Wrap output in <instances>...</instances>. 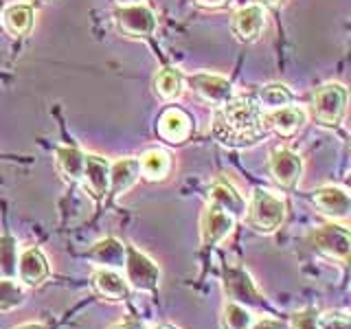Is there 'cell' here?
<instances>
[{"label": "cell", "mask_w": 351, "mask_h": 329, "mask_svg": "<svg viewBox=\"0 0 351 329\" xmlns=\"http://www.w3.org/2000/svg\"><path fill=\"white\" fill-rule=\"evenodd\" d=\"M213 136L228 147L255 145L266 136L261 108L246 97L228 99L213 114Z\"/></svg>", "instance_id": "obj_1"}, {"label": "cell", "mask_w": 351, "mask_h": 329, "mask_svg": "<svg viewBox=\"0 0 351 329\" xmlns=\"http://www.w3.org/2000/svg\"><path fill=\"white\" fill-rule=\"evenodd\" d=\"M248 224L250 228H255L257 233L270 235L274 233L285 219V202L283 197L274 195L272 191L266 189H255L252 191L250 206L246 208Z\"/></svg>", "instance_id": "obj_2"}, {"label": "cell", "mask_w": 351, "mask_h": 329, "mask_svg": "<svg viewBox=\"0 0 351 329\" xmlns=\"http://www.w3.org/2000/svg\"><path fill=\"white\" fill-rule=\"evenodd\" d=\"M307 244L312 246V250L321 252V255H325L329 259H338L343 263L349 261L351 235L345 226H338V224L318 226L307 235Z\"/></svg>", "instance_id": "obj_3"}, {"label": "cell", "mask_w": 351, "mask_h": 329, "mask_svg": "<svg viewBox=\"0 0 351 329\" xmlns=\"http://www.w3.org/2000/svg\"><path fill=\"white\" fill-rule=\"evenodd\" d=\"M222 285H224V294L228 301H235L244 307H266V299L263 294L259 292V288L252 281V277L241 268H233V266H226L222 272Z\"/></svg>", "instance_id": "obj_4"}, {"label": "cell", "mask_w": 351, "mask_h": 329, "mask_svg": "<svg viewBox=\"0 0 351 329\" xmlns=\"http://www.w3.org/2000/svg\"><path fill=\"white\" fill-rule=\"evenodd\" d=\"M125 281L138 292H156L160 281V270L147 255L134 246H125Z\"/></svg>", "instance_id": "obj_5"}, {"label": "cell", "mask_w": 351, "mask_h": 329, "mask_svg": "<svg viewBox=\"0 0 351 329\" xmlns=\"http://www.w3.org/2000/svg\"><path fill=\"white\" fill-rule=\"evenodd\" d=\"M347 110V90L340 84H327L314 95V114L325 125H338Z\"/></svg>", "instance_id": "obj_6"}, {"label": "cell", "mask_w": 351, "mask_h": 329, "mask_svg": "<svg viewBox=\"0 0 351 329\" xmlns=\"http://www.w3.org/2000/svg\"><path fill=\"white\" fill-rule=\"evenodd\" d=\"M117 27L130 38H149L156 29V16L145 5H128L114 11Z\"/></svg>", "instance_id": "obj_7"}, {"label": "cell", "mask_w": 351, "mask_h": 329, "mask_svg": "<svg viewBox=\"0 0 351 329\" xmlns=\"http://www.w3.org/2000/svg\"><path fill=\"white\" fill-rule=\"evenodd\" d=\"M235 228V217H230L215 204H208L200 219V241L204 248H213L226 239Z\"/></svg>", "instance_id": "obj_8"}, {"label": "cell", "mask_w": 351, "mask_h": 329, "mask_svg": "<svg viewBox=\"0 0 351 329\" xmlns=\"http://www.w3.org/2000/svg\"><path fill=\"white\" fill-rule=\"evenodd\" d=\"M268 169L272 173V178L277 180L281 186H296V182L301 180L303 173V158L296 151L288 149V147H277L270 154L268 160Z\"/></svg>", "instance_id": "obj_9"}, {"label": "cell", "mask_w": 351, "mask_h": 329, "mask_svg": "<svg viewBox=\"0 0 351 329\" xmlns=\"http://www.w3.org/2000/svg\"><path fill=\"white\" fill-rule=\"evenodd\" d=\"M49 261L38 246L25 248L18 259V277L29 288H40L49 279Z\"/></svg>", "instance_id": "obj_10"}, {"label": "cell", "mask_w": 351, "mask_h": 329, "mask_svg": "<svg viewBox=\"0 0 351 329\" xmlns=\"http://www.w3.org/2000/svg\"><path fill=\"white\" fill-rule=\"evenodd\" d=\"M312 202L321 208V213L332 219H345L351 211V197L343 186L327 184L312 193Z\"/></svg>", "instance_id": "obj_11"}, {"label": "cell", "mask_w": 351, "mask_h": 329, "mask_svg": "<svg viewBox=\"0 0 351 329\" xmlns=\"http://www.w3.org/2000/svg\"><path fill=\"white\" fill-rule=\"evenodd\" d=\"M189 86L193 88V93L200 95L204 101L222 106L226 103L230 95H233V88H230V82L224 80L219 75H211V73H197L189 77Z\"/></svg>", "instance_id": "obj_12"}, {"label": "cell", "mask_w": 351, "mask_h": 329, "mask_svg": "<svg viewBox=\"0 0 351 329\" xmlns=\"http://www.w3.org/2000/svg\"><path fill=\"white\" fill-rule=\"evenodd\" d=\"M82 180L95 197H104L110 189V162L97 154H88L84 160Z\"/></svg>", "instance_id": "obj_13"}, {"label": "cell", "mask_w": 351, "mask_h": 329, "mask_svg": "<svg viewBox=\"0 0 351 329\" xmlns=\"http://www.w3.org/2000/svg\"><path fill=\"white\" fill-rule=\"evenodd\" d=\"M305 110L296 106H283L274 108L272 112L263 114V123L272 127L281 136H292L294 132H299L305 123Z\"/></svg>", "instance_id": "obj_14"}, {"label": "cell", "mask_w": 351, "mask_h": 329, "mask_svg": "<svg viewBox=\"0 0 351 329\" xmlns=\"http://www.w3.org/2000/svg\"><path fill=\"white\" fill-rule=\"evenodd\" d=\"M263 25H266V11L261 5H246L233 16V31L244 42L257 40Z\"/></svg>", "instance_id": "obj_15"}, {"label": "cell", "mask_w": 351, "mask_h": 329, "mask_svg": "<svg viewBox=\"0 0 351 329\" xmlns=\"http://www.w3.org/2000/svg\"><path fill=\"white\" fill-rule=\"evenodd\" d=\"M95 290L108 301H125L130 296V285L114 268H97L93 272Z\"/></svg>", "instance_id": "obj_16"}, {"label": "cell", "mask_w": 351, "mask_h": 329, "mask_svg": "<svg viewBox=\"0 0 351 329\" xmlns=\"http://www.w3.org/2000/svg\"><path fill=\"white\" fill-rule=\"evenodd\" d=\"M211 204L219 206L222 211H226L230 217H244L246 215V202L244 197L237 193V189L228 180H215L211 184Z\"/></svg>", "instance_id": "obj_17"}, {"label": "cell", "mask_w": 351, "mask_h": 329, "mask_svg": "<svg viewBox=\"0 0 351 329\" xmlns=\"http://www.w3.org/2000/svg\"><path fill=\"white\" fill-rule=\"evenodd\" d=\"M86 257L99 263L101 268L119 270V268H123V263H125V246L114 237H106V239H99L97 244L86 252Z\"/></svg>", "instance_id": "obj_18"}, {"label": "cell", "mask_w": 351, "mask_h": 329, "mask_svg": "<svg viewBox=\"0 0 351 329\" xmlns=\"http://www.w3.org/2000/svg\"><path fill=\"white\" fill-rule=\"evenodd\" d=\"M158 132L165 141L169 143H182L189 138L191 134V119L186 117L182 110L178 108H169L165 110L162 117L158 119Z\"/></svg>", "instance_id": "obj_19"}, {"label": "cell", "mask_w": 351, "mask_h": 329, "mask_svg": "<svg viewBox=\"0 0 351 329\" xmlns=\"http://www.w3.org/2000/svg\"><path fill=\"white\" fill-rule=\"evenodd\" d=\"M141 178V167L136 158H121L110 164V189L114 195L125 193Z\"/></svg>", "instance_id": "obj_20"}, {"label": "cell", "mask_w": 351, "mask_h": 329, "mask_svg": "<svg viewBox=\"0 0 351 329\" xmlns=\"http://www.w3.org/2000/svg\"><path fill=\"white\" fill-rule=\"evenodd\" d=\"M138 167L141 173L145 175L147 180H162L167 178V173L171 169V160H169V154L165 149H149L141 156L138 160Z\"/></svg>", "instance_id": "obj_21"}, {"label": "cell", "mask_w": 351, "mask_h": 329, "mask_svg": "<svg viewBox=\"0 0 351 329\" xmlns=\"http://www.w3.org/2000/svg\"><path fill=\"white\" fill-rule=\"evenodd\" d=\"M84 160L86 154H82L77 147H58V151H55V162H58V169L64 173L66 180H82Z\"/></svg>", "instance_id": "obj_22"}, {"label": "cell", "mask_w": 351, "mask_h": 329, "mask_svg": "<svg viewBox=\"0 0 351 329\" xmlns=\"http://www.w3.org/2000/svg\"><path fill=\"white\" fill-rule=\"evenodd\" d=\"M3 22L11 36H25L31 31L33 25V11L27 5H11L5 9Z\"/></svg>", "instance_id": "obj_23"}, {"label": "cell", "mask_w": 351, "mask_h": 329, "mask_svg": "<svg viewBox=\"0 0 351 329\" xmlns=\"http://www.w3.org/2000/svg\"><path fill=\"white\" fill-rule=\"evenodd\" d=\"M219 321H222V329H248L252 321H255V316L250 314L248 307L239 305L235 301H226Z\"/></svg>", "instance_id": "obj_24"}, {"label": "cell", "mask_w": 351, "mask_h": 329, "mask_svg": "<svg viewBox=\"0 0 351 329\" xmlns=\"http://www.w3.org/2000/svg\"><path fill=\"white\" fill-rule=\"evenodd\" d=\"M18 277V246L11 235H0V279Z\"/></svg>", "instance_id": "obj_25"}, {"label": "cell", "mask_w": 351, "mask_h": 329, "mask_svg": "<svg viewBox=\"0 0 351 329\" xmlns=\"http://www.w3.org/2000/svg\"><path fill=\"white\" fill-rule=\"evenodd\" d=\"M25 303V290L14 279H0V312H11Z\"/></svg>", "instance_id": "obj_26"}, {"label": "cell", "mask_w": 351, "mask_h": 329, "mask_svg": "<svg viewBox=\"0 0 351 329\" xmlns=\"http://www.w3.org/2000/svg\"><path fill=\"white\" fill-rule=\"evenodd\" d=\"M156 93L162 99H176L182 93V75L176 69H165L156 77Z\"/></svg>", "instance_id": "obj_27"}, {"label": "cell", "mask_w": 351, "mask_h": 329, "mask_svg": "<svg viewBox=\"0 0 351 329\" xmlns=\"http://www.w3.org/2000/svg\"><path fill=\"white\" fill-rule=\"evenodd\" d=\"M259 99H261L263 106H268V108L274 110V108L288 106L292 101V93L283 84H268V86H263L259 90Z\"/></svg>", "instance_id": "obj_28"}, {"label": "cell", "mask_w": 351, "mask_h": 329, "mask_svg": "<svg viewBox=\"0 0 351 329\" xmlns=\"http://www.w3.org/2000/svg\"><path fill=\"white\" fill-rule=\"evenodd\" d=\"M290 329H318V312L314 307H305L290 316Z\"/></svg>", "instance_id": "obj_29"}, {"label": "cell", "mask_w": 351, "mask_h": 329, "mask_svg": "<svg viewBox=\"0 0 351 329\" xmlns=\"http://www.w3.org/2000/svg\"><path fill=\"white\" fill-rule=\"evenodd\" d=\"M318 329H351L349 316L345 312H327L318 314Z\"/></svg>", "instance_id": "obj_30"}, {"label": "cell", "mask_w": 351, "mask_h": 329, "mask_svg": "<svg viewBox=\"0 0 351 329\" xmlns=\"http://www.w3.org/2000/svg\"><path fill=\"white\" fill-rule=\"evenodd\" d=\"M248 329H285V325L277 318H259V321H252Z\"/></svg>", "instance_id": "obj_31"}, {"label": "cell", "mask_w": 351, "mask_h": 329, "mask_svg": "<svg viewBox=\"0 0 351 329\" xmlns=\"http://www.w3.org/2000/svg\"><path fill=\"white\" fill-rule=\"evenodd\" d=\"M112 329H143V325H141V323H136V321H125V323L114 325Z\"/></svg>", "instance_id": "obj_32"}, {"label": "cell", "mask_w": 351, "mask_h": 329, "mask_svg": "<svg viewBox=\"0 0 351 329\" xmlns=\"http://www.w3.org/2000/svg\"><path fill=\"white\" fill-rule=\"evenodd\" d=\"M202 7H222V5H226L228 0H197Z\"/></svg>", "instance_id": "obj_33"}, {"label": "cell", "mask_w": 351, "mask_h": 329, "mask_svg": "<svg viewBox=\"0 0 351 329\" xmlns=\"http://www.w3.org/2000/svg\"><path fill=\"white\" fill-rule=\"evenodd\" d=\"M14 329H49L44 323H25V325H18Z\"/></svg>", "instance_id": "obj_34"}, {"label": "cell", "mask_w": 351, "mask_h": 329, "mask_svg": "<svg viewBox=\"0 0 351 329\" xmlns=\"http://www.w3.org/2000/svg\"><path fill=\"white\" fill-rule=\"evenodd\" d=\"M263 3H268V5H281L283 0H263Z\"/></svg>", "instance_id": "obj_35"}, {"label": "cell", "mask_w": 351, "mask_h": 329, "mask_svg": "<svg viewBox=\"0 0 351 329\" xmlns=\"http://www.w3.org/2000/svg\"><path fill=\"white\" fill-rule=\"evenodd\" d=\"M154 329H176L173 325H158V327H154Z\"/></svg>", "instance_id": "obj_36"}, {"label": "cell", "mask_w": 351, "mask_h": 329, "mask_svg": "<svg viewBox=\"0 0 351 329\" xmlns=\"http://www.w3.org/2000/svg\"><path fill=\"white\" fill-rule=\"evenodd\" d=\"M123 3H136V0H123Z\"/></svg>", "instance_id": "obj_37"}]
</instances>
